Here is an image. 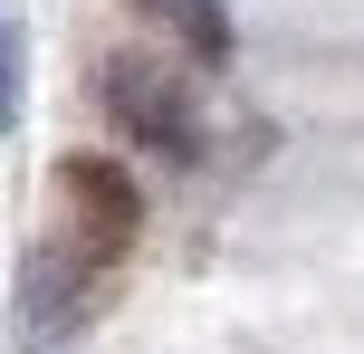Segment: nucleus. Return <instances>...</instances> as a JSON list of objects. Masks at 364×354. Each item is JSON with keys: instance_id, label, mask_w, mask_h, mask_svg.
Returning a JSON list of instances; mask_svg holds the SVG:
<instances>
[{"instance_id": "nucleus-3", "label": "nucleus", "mask_w": 364, "mask_h": 354, "mask_svg": "<svg viewBox=\"0 0 364 354\" xmlns=\"http://www.w3.org/2000/svg\"><path fill=\"white\" fill-rule=\"evenodd\" d=\"M134 10L164 19L192 57H230V10H220V0H134Z\"/></svg>"}, {"instance_id": "nucleus-4", "label": "nucleus", "mask_w": 364, "mask_h": 354, "mask_svg": "<svg viewBox=\"0 0 364 354\" xmlns=\"http://www.w3.org/2000/svg\"><path fill=\"white\" fill-rule=\"evenodd\" d=\"M19 115V48H10V10H0V134Z\"/></svg>"}, {"instance_id": "nucleus-2", "label": "nucleus", "mask_w": 364, "mask_h": 354, "mask_svg": "<svg viewBox=\"0 0 364 354\" xmlns=\"http://www.w3.org/2000/svg\"><path fill=\"white\" fill-rule=\"evenodd\" d=\"M77 201V240H87V259H115V249L134 240V221H144V192H134L125 163H68L58 172Z\"/></svg>"}, {"instance_id": "nucleus-1", "label": "nucleus", "mask_w": 364, "mask_h": 354, "mask_svg": "<svg viewBox=\"0 0 364 354\" xmlns=\"http://www.w3.org/2000/svg\"><path fill=\"white\" fill-rule=\"evenodd\" d=\"M106 115H115L144 153H173V163H192V153H201L192 87H182V77H164L154 57H106Z\"/></svg>"}]
</instances>
